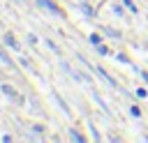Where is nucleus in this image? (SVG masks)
I'll use <instances>...</instances> for the list:
<instances>
[{"label":"nucleus","instance_id":"nucleus-1","mask_svg":"<svg viewBox=\"0 0 148 143\" xmlns=\"http://www.w3.org/2000/svg\"><path fill=\"white\" fill-rule=\"evenodd\" d=\"M35 2H37L39 7H44V9H49L51 14H58V16H60V9L56 7V2H51V0H35Z\"/></svg>","mask_w":148,"mask_h":143},{"label":"nucleus","instance_id":"nucleus-2","mask_svg":"<svg viewBox=\"0 0 148 143\" xmlns=\"http://www.w3.org/2000/svg\"><path fill=\"white\" fill-rule=\"evenodd\" d=\"M2 39H5V44H7L9 48H14V51H18V48H21V46H18V42L14 39V35H12V32H7V35H5Z\"/></svg>","mask_w":148,"mask_h":143},{"label":"nucleus","instance_id":"nucleus-3","mask_svg":"<svg viewBox=\"0 0 148 143\" xmlns=\"http://www.w3.org/2000/svg\"><path fill=\"white\" fill-rule=\"evenodd\" d=\"M0 92H5V95L12 97V99H16V95H18V92H16L12 85H7V83H0Z\"/></svg>","mask_w":148,"mask_h":143},{"label":"nucleus","instance_id":"nucleus-4","mask_svg":"<svg viewBox=\"0 0 148 143\" xmlns=\"http://www.w3.org/2000/svg\"><path fill=\"white\" fill-rule=\"evenodd\" d=\"M53 99H56V104H58V106H60V108H62V113H69V106H67V104H65V101H62V97H60V95H58V92H56V95H53Z\"/></svg>","mask_w":148,"mask_h":143},{"label":"nucleus","instance_id":"nucleus-5","mask_svg":"<svg viewBox=\"0 0 148 143\" xmlns=\"http://www.w3.org/2000/svg\"><path fill=\"white\" fill-rule=\"evenodd\" d=\"M0 62H2V65H7V67H14V62H12V58H9V55H7V53H5L2 48H0Z\"/></svg>","mask_w":148,"mask_h":143},{"label":"nucleus","instance_id":"nucleus-6","mask_svg":"<svg viewBox=\"0 0 148 143\" xmlns=\"http://www.w3.org/2000/svg\"><path fill=\"white\" fill-rule=\"evenodd\" d=\"M102 30H104V35H106V37H113V39H120V32H118V30H113V28H102Z\"/></svg>","mask_w":148,"mask_h":143},{"label":"nucleus","instance_id":"nucleus-7","mask_svg":"<svg viewBox=\"0 0 148 143\" xmlns=\"http://www.w3.org/2000/svg\"><path fill=\"white\" fill-rule=\"evenodd\" d=\"M69 138H74V141H81V143L86 141V136H83V134H79L76 129H69Z\"/></svg>","mask_w":148,"mask_h":143},{"label":"nucleus","instance_id":"nucleus-8","mask_svg":"<svg viewBox=\"0 0 148 143\" xmlns=\"http://www.w3.org/2000/svg\"><path fill=\"white\" fill-rule=\"evenodd\" d=\"M123 5H125V7H127V9L132 12V14H136V5H134L132 0H123Z\"/></svg>","mask_w":148,"mask_h":143},{"label":"nucleus","instance_id":"nucleus-9","mask_svg":"<svg viewBox=\"0 0 148 143\" xmlns=\"http://www.w3.org/2000/svg\"><path fill=\"white\" fill-rule=\"evenodd\" d=\"M130 113H132V118H141V108L139 106H130Z\"/></svg>","mask_w":148,"mask_h":143},{"label":"nucleus","instance_id":"nucleus-10","mask_svg":"<svg viewBox=\"0 0 148 143\" xmlns=\"http://www.w3.org/2000/svg\"><path fill=\"white\" fill-rule=\"evenodd\" d=\"M88 42H90L92 46H97V44L102 42V37H99V35H90V39H88Z\"/></svg>","mask_w":148,"mask_h":143},{"label":"nucleus","instance_id":"nucleus-11","mask_svg":"<svg viewBox=\"0 0 148 143\" xmlns=\"http://www.w3.org/2000/svg\"><path fill=\"white\" fill-rule=\"evenodd\" d=\"M95 48H97V53H99V55H109V48H106V46H102V44H97Z\"/></svg>","mask_w":148,"mask_h":143},{"label":"nucleus","instance_id":"nucleus-12","mask_svg":"<svg viewBox=\"0 0 148 143\" xmlns=\"http://www.w3.org/2000/svg\"><path fill=\"white\" fill-rule=\"evenodd\" d=\"M136 97H139V99H146V97H148V92H146L143 88H139V90H136Z\"/></svg>","mask_w":148,"mask_h":143},{"label":"nucleus","instance_id":"nucleus-13","mask_svg":"<svg viewBox=\"0 0 148 143\" xmlns=\"http://www.w3.org/2000/svg\"><path fill=\"white\" fill-rule=\"evenodd\" d=\"M81 9H83V12H86V14H88V16H92V9H90V7H86V5H83V2H81Z\"/></svg>","mask_w":148,"mask_h":143},{"label":"nucleus","instance_id":"nucleus-14","mask_svg":"<svg viewBox=\"0 0 148 143\" xmlns=\"http://www.w3.org/2000/svg\"><path fill=\"white\" fill-rule=\"evenodd\" d=\"M141 78H143V81H148V72H141Z\"/></svg>","mask_w":148,"mask_h":143}]
</instances>
